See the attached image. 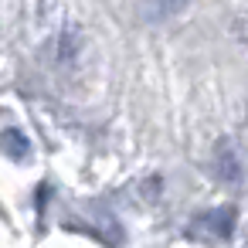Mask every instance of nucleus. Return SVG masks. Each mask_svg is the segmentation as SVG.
I'll return each mask as SVG.
<instances>
[{"mask_svg": "<svg viewBox=\"0 0 248 248\" xmlns=\"http://www.w3.org/2000/svg\"><path fill=\"white\" fill-rule=\"evenodd\" d=\"M190 0H143V21L150 24H160V21H170L177 17Z\"/></svg>", "mask_w": 248, "mask_h": 248, "instance_id": "obj_1", "label": "nucleus"}, {"mask_svg": "<svg viewBox=\"0 0 248 248\" xmlns=\"http://www.w3.org/2000/svg\"><path fill=\"white\" fill-rule=\"evenodd\" d=\"M4 146H7V150H17V156L28 150V143H24L21 133H4Z\"/></svg>", "mask_w": 248, "mask_h": 248, "instance_id": "obj_2", "label": "nucleus"}]
</instances>
